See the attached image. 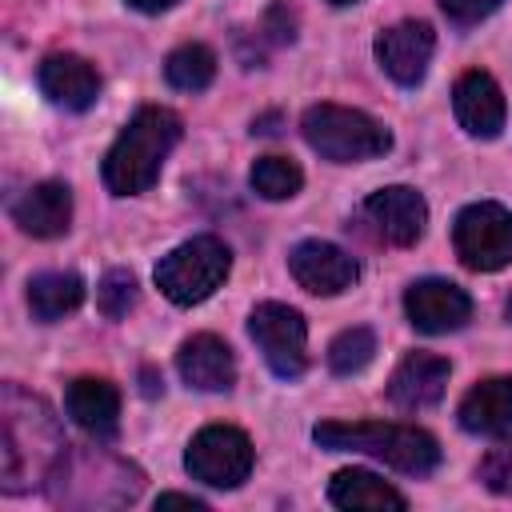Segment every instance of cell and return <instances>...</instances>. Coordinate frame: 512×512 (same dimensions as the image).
<instances>
[{
	"instance_id": "6da1fadb",
	"label": "cell",
	"mask_w": 512,
	"mask_h": 512,
	"mask_svg": "<svg viewBox=\"0 0 512 512\" xmlns=\"http://www.w3.org/2000/svg\"><path fill=\"white\" fill-rule=\"evenodd\" d=\"M68 444L56 412L20 384L0 388V488L8 496L48 484Z\"/></svg>"
},
{
	"instance_id": "7a4b0ae2",
	"label": "cell",
	"mask_w": 512,
	"mask_h": 512,
	"mask_svg": "<svg viewBox=\"0 0 512 512\" xmlns=\"http://www.w3.org/2000/svg\"><path fill=\"white\" fill-rule=\"evenodd\" d=\"M184 124L172 108L148 104L140 108L128 128L116 136V144L104 156V184L116 196H140L160 180V168L168 160V152L176 148Z\"/></svg>"
},
{
	"instance_id": "3957f363",
	"label": "cell",
	"mask_w": 512,
	"mask_h": 512,
	"mask_svg": "<svg viewBox=\"0 0 512 512\" xmlns=\"http://www.w3.org/2000/svg\"><path fill=\"white\" fill-rule=\"evenodd\" d=\"M312 440L328 452H364L384 460L404 476H428L440 468V444L432 432L416 424H384V420H324L312 428Z\"/></svg>"
},
{
	"instance_id": "277c9868",
	"label": "cell",
	"mask_w": 512,
	"mask_h": 512,
	"mask_svg": "<svg viewBox=\"0 0 512 512\" xmlns=\"http://www.w3.org/2000/svg\"><path fill=\"white\" fill-rule=\"evenodd\" d=\"M144 472L104 448H68L44 492L64 508H124L140 496Z\"/></svg>"
},
{
	"instance_id": "5b68a950",
	"label": "cell",
	"mask_w": 512,
	"mask_h": 512,
	"mask_svg": "<svg viewBox=\"0 0 512 512\" xmlns=\"http://www.w3.org/2000/svg\"><path fill=\"white\" fill-rule=\"evenodd\" d=\"M300 132L308 148H316L332 164L376 160L392 148V136L380 120H372L360 108H340V104H312L300 120Z\"/></svg>"
},
{
	"instance_id": "8992f818",
	"label": "cell",
	"mask_w": 512,
	"mask_h": 512,
	"mask_svg": "<svg viewBox=\"0 0 512 512\" xmlns=\"http://www.w3.org/2000/svg\"><path fill=\"white\" fill-rule=\"evenodd\" d=\"M232 272V252L220 236H192L184 244H176L168 256H160L156 264V288L180 304L192 308L200 300H208Z\"/></svg>"
},
{
	"instance_id": "52a82bcc",
	"label": "cell",
	"mask_w": 512,
	"mask_h": 512,
	"mask_svg": "<svg viewBox=\"0 0 512 512\" xmlns=\"http://www.w3.org/2000/svg\"><path fill=\"white\" fill-rule=\"evenodd\" d=\"M452 248L472 272H500L512 260V212L504 204H468L452 224Z\"/></svg>"
},
{
	"instance_id": "ba28073f",
	"label": "cell",
	"mask_w": 512,
	"mask_h": 512,
	"mask_svg": "<svg viewBox=\"0 0 512 512\" xmlns=\"http://www.w3.org/2000/svg\"><path fill=\"white\" fill-rule=\"evenodd\" d=\"M248 332L280 380H296L308 368V324L296 308L264 300L248 316Z\"/></svg>"
},
{
	"instance_id": "9c48e42d",
	"label": "cell",
	"mask_w": 512,
	"mask_h": 512,
	"mask_svg": "<svg viewBox=\"0 0 512 512\" xmlns=\"http://www.w3.org/2000/svg\"><path fill=\"white\" fill-rule=\"evenodd\" d=\"M184 468L208 488H240L252 472V440L232 424H208L192 436Z\"/></svg>"
},
{
	"instance_id": "30bf717a",
	"label": "cell",
	"mask_w": 512,
	"mask_h": 512,
	"mask_svg": "<svg viewBox=\"0 0 512 512\" xmlns=\"http://www.w3.org/2000/svg\"><path fill=\"white\" fill-rule=\"evenodd\" d=\"M364 220L372 224L376 240L392 244V248H408L424 236V224H428V204L416 188H404V184H392V188H380L364 200Z\"/></svg>"
},
{
	"instance_id": "8fae6325",
	"label": "cell",
	"mask_w": 512,
	"mask_h": 512,
	"mask_svg": "<svg viewBox=\"0 0 512 512\" xmlns=\"http://www.w3.org/2000/svg\"><path fill=\"white\" fill-rule=\"evenodd\" d=\"M404 312H408V324L416 332H428V336H444V332H456L468 324L472 316V300L460 284L452 280H416L408 292H404Z\"/></svg>"
},
{
	"instance_id": "7c38bea8",
	"label": "cell",
	"mask_w": 512,
	"mask_h": 512,
	"mask_svg": "<svg viewBox=\"0 0 512 512\" xmlns=\"http://www.w3.org/2000/svg\"><path fill=\"white\" fill-rule=\"evenodd\" d=\"M288 272H292V280H296L304 292H312V296H340V292L352 288L356 276H360L356 260H352L344 248L328 244V240H300V244L288 252Z\"/></svg>"
},
{
	"instance_id": "4fadbf2b",
	"label": "cell",
	"mask_w": 512,
	"mask_h": 512,
	"mask_svg": "<svg viewBox=\"0 0 512 512\" xmlns=\"http://www.w3.org/2000/svg\"><path fill=\"white\" fill-rule=\"evenodd\" d=\"M432 48H436V32L432 24L424 20H400L392 28H384L376 36V60L380 68L404 84V88H416L428 72V60H432Z\"/></svg>"
},
{
	"instance_id": "5bb4252c",
	"label": "cell",
	"mask_w": 512,
	"mask_h": 512,
	"mask_svg": "<svg viewBox=\"0 0 512 512\" xmlns=\"http://www.w3.org/2000/svg\"><path fill=\"white\" fill-rule=\"evenodd\" d=\"M36 80H40V92H44L52 104L68 108V112H84V108H92L96 96H100V76H96V68H92L84 56H76V52H52V56H44Z\"/></svg>"
},
{
	"instance_id": "9a60e30c",
	"label": "cell",
	"mask_w": 512,
	"mask_h": 512,
	"mask_svg": "<svg viewBox=\"0 0 512 512\" xmlns=\"http://www.w3.org/2000/svg\"><path fill=\"white\" fill-rule=\"evenodd\" d=\"M452 108H456L460 128H464L468 136H480V140H492V136L504 128V112H508L500 84H496L488 72H480V68H472V72H464V76L456 80V88H452Z\"/></svg>"
},
{
	"instance_id": "2e32d148",
	"label": "cell",
	"mask_w": 512,
	"mask_h": 512,
	"mask_svg": "<svg viewBox=\"0 0 512 512\" xmlns=\"http://www.w3.org/2000/svg\"><path fill=\"white\" fill-rule=\"evenodd\" d=\"M448 360L444 356H432V352H408L392 380H388V400L404 412H420V408H432L440 404L444 388H448Z\"/></svg>"
},
{
	"instance_id": "e0dca14e",
	"label": "cell",
	"mask_w": 512,
	"mask_h": 512,
	"mask_svg": "<svg viewBox=\"0 0 512 512\" xmlns=\"http://www.w3.org/2000/svg\"><path fill=\"white\" fill-rule=\"evenodd\" d=\"M176 368H180L184 384L200 388V392H228L236 384V356L212 332L188 336L180 344V352H176Z\"/></svg>"
},
{
	"instance_id": "ac0fdd59",
	"label": "cell",
	"mask_w": 512,
	"mask_h": 512,
	"mask_svg": "<svg viewBox=\"0 0 512 512\" xmlns=\"http://www.w3.org/2000/svg\"><path fill=\"white\" fill-rule=\"evenodd\" d=\"M12 220L20 232L36 236V240H56L68 232L72 224V192L60 180H40L32 184L16 204H12Z\"/></svg>"
},
{
	"instance_id": "d6986e66",
	"label": "cell",
	"mask_w": 512,
	"mask_h": 512,
	"mask_svg": "<svg viewBox=\"0 0 512 512\" xmlns=\"http://www.w3.org/2000/svg\"><path fill=\"white\" fill-rule=\"evenodd\" d=\"M68 416L96 440H112L120 428V392L104 376H80L68 384Z\"/></svg>"
},
{
	"instance_id": "ffe728a7",
	"label": "cell",
	"mask_w": 512,
	"mask_h": 512,
	"mask_svg": "<svg viewBox=\"0 0 512 512\" xmlns=\"http://www.w3.org/2000/svg\"><path fill=\"white\" fill-rule=\"evenodd\" d=\"M456 420L472 436H504L512 432V376H488L456 408Z\"/></svg>"
},
{
	"instance_id": "44dd1931",
	"label": "cell",
	"mask_w": 512,
	"mask_h": 512,
	"mask_svg": "<svg viewBox=\"0 0 512 512\" xmlns=\"http://www.w3.org/2000/svg\"><path fill=\"white\" fill-rule=\"evenodd\" d=\"M328 500L336 508H348V512H376V508H396L400 512V508H408V500L388 480H380L368 468H344V472H336L332 484H328Z\"/></svg>"
},
{
	"instance_id": "7402d4cb",
	"label": "cell",
	"mask_w": 512,
	"mask_h": 512,
	"mask_svg": "<svg viewBox=\"0 0 512 512\" xmlns=\"http://www.w3.org/2000/svg\"><path fill=\"white\" fill-rule=\"evenodd\" d=\"M80 300H84V280L76 272H40L28 280V308L44 324L76 312Z\"/></svg>"
},
{
	"instance_id": "603a6c76",
	"label": "cell",
	"mask_w": 512,
	"mask_h": 512,
	"mask_svg": "<svg viewBox=\"0 0 512 512\" xmlns=\"http://www.w3.org/2000/svg\"><path fill=\"white\" fill-rule=\"evenodd\" d=\"M164 80L180 92H204L216 80V52L208 44H180L164 60Z\"/></svg>"
},
{
	"instance_id": "cb8c5ba5",
	"label": "cell",
	"mask_w": 512,
	"mask_h": 512,
	"mask_svg": "<svg viewBox=\"0 0 512 512\" xmlns=\"http://www.w3.org/2000/svg\"><path fill=\"white\" fill-rule=\"evenodd\" d=\"M248 184L264 200H292L300 192V184H304V172L288 156H260L252 164V172H248Z\"/></svg>"
},
{
	"instance_id": "d4e9b609",
	"label": "cell",
	"mask_w": 512,
	"mask_h": 512,
	"mask_svg": "<svg viewBox=\"0 0 512 512\" xmlns=\"http://www.w3.org/2000/svg\"><path fill=\"white\" fill-rule=\"evenodd\" d=\"M372 356H376V336H372V328H344L332 344H328V368L336 372V376H356V372H364L368 364H372Z\"/></svg>"
},
{
	"instance_id": "484cf974",
	"label": "cell",
	"mask_w": 512,
	"mask_h": 512,
	"mask_svg": "<svg viewBox=\"0 0 512 512\" xmlns=\"http://www.w3.org/2000/svg\"><path fill=\"white\" fill-rule=\"evenodd\" d=\"M96 308L108 320H124L136 308V276L128 268H108L96 284Z\"/></svg>"
},
{
	"instance_id": "4316f807",
	"label": "cell",
	"mask_w": 512,
	"mask_h": 512,
	"mask_svg": "<svg viewBox=\"0 0 512 512\" xmlns=\"http://www.w3.org/2000/svg\"><path fill=\"white\" fill-rule=\"evenodd\" d=\"M476 480L496 496H512V440L484 452V460L476 464Z\"/></svg>"
},
{
	"instance_id": "83f0119b",
	"label": "cell",
	"mask_w": 512,
	"mask_h": 512,
	"mask_svg": "<svg viewBox=\"0 0 512 512\" xmlns=\"http://www.w3.org/2000/svg\"><path fill=\"white\" fill-rule=\"evenodd\" d=\"M500 4H504V0H440L444 16H448L452 24H460V28L480 24V20H484V16H492Z\"/></svg>"
},
{
	"instance_id": "f1b7e54d",
	"label": "cell",
	"mask_w": 512,
	"mask_h": 512,
	"mask_svg": "<svg viewBox=\"0 0 512 512\" xmlns=\"http://www.w3.org/2000/svg\"><path fill=\"white\" fill-rule=\"evenodd\" d=\"M260 32H264L272 44H292V36H296V12H292L284 0H276V4L264 12Z\"/></svg>"
},
{
	"instance_id": "f546056e",
	"label": "cell",
	"mask_w": 512,
	"mask_h": 512,
	"mask_svg": "<svg viewBox=\"0 0 512 512\" xmlns=\"http://www.w3.org/2000/svg\"><path fill=\"white\" fill-rule=\"evenodd\" d=\"M156 508H192V512H204L208 504L196 500V496H184V492H164V496L156 500Z\"/></svg>"
},
{
	"instance_id": "4dcf8cb0",
	"label": "cell",
	"mask_w": 512,
	"mask_h": 512,
	"mask_svg": "<svg viewBox=\"0 0 512 512\" xmlns=\"http://www.w3.org/2000/svg\"><path fill=\"white\" fill-rule=\"evenodd\" d=\"M172 4H180V0H128V8H136V12H148V16H156V12H168Z\"/></svg>"
},
{
	"instance_id": "1f68e13d",
	"label": "cell",
	"mask_w": 512,
	"mask_h": 512,
	"mask_svg": "<svg viewBox=\"0 0 512 512\" xmlns=\"http://www.w3.org/2000/svg\"><path fill=\"white\" fill-rule=\"evenodd\" d=\"M160 388H164V380H160L152 368H144V372H140V392H144V396H160Z\"/></svg>"
},
{
	"instance_id": "d6a6232c",
	"label": "cell",
	"mask_w": 512,
	"mask_h": 512,
	"mask_svg": "<svg viewBox=\"0 0 512 512\" xmlns=\"http://www.w3.org/2000/svg\"><path fill=\"white\" fill-rule=\"evenodd\" d=\"M276 124H280V116H276V112H268V116H256V120H252V132H260V136H272V132H280Z\"/></svg>"
},
{
	"instance_id": "836d02e7",
	"label": "cell",
	"mask_w": 512,
	"mask_h": 512,
	"mask_svg": "<svg viewBox=\"0 0 512 512\" xmlns=\"http://www.w3.org/2000/svg\"><path fill=\"white\" fill-rule=\"evenodd\" d=\"M328 4H356V0H328Z\"/></svg>"
},
{
	"instance_id": "e575fe53",
	"label": "cell",
	"mask_w": 512,
	"mask_h": 512,
	"mask_svg": "<svg viewBox=\"0 0 512 512\" xmlns=\"http://www.w3.org/2000/svg\"><path fill=\"white\" fill-rule=\"evenodd\" d=\"M508 316H512V300H508Z\"/></svg>"
}]
</instances>
